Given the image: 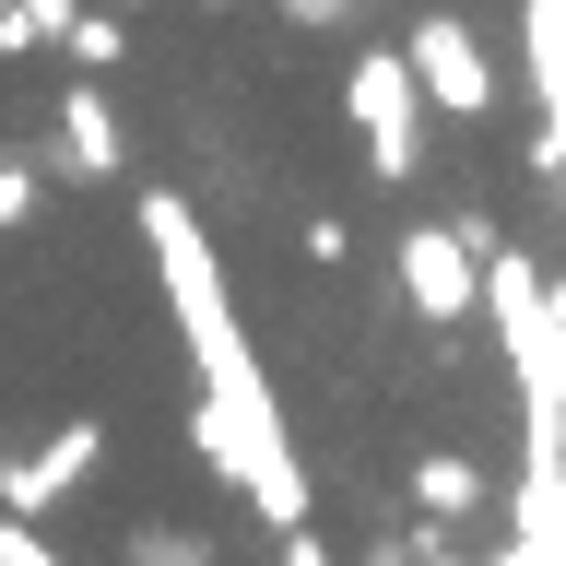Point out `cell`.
Wrapping results in <instances>:
<instances>
[{
	"mask_svg": "<svg viewBox=\"0 0 566 566\" xmlns=\"http://www.w3.org/2000/svg\"><path fill=\"white\" fill-rule=\"evenodd\" d=\"M413 507H424V520H484V507H495L484 460H449V449H437V460H413Z\"/></svg>",
	"mask_w": 566,
	"mask_h": 566,
	"instance_id": "obj_8",
	"label": "cell"
},
{
	"mask_svg": "<svg viewBox=\"0 0 566 566\" xmlns=\"http://www.w3.org/2000/svg\"><path fill=\"white\" fill-rule=\"evenodd\" d=\"M343 118H354V142H366V177H424V83H413V60L401 48H354V71H343Z\"/></svg>",
	"mask_w": 566,
	"mask_h": 566,
	"instance_id": "obj_3",
	"label": "cell"
},
{
	"mask_svg": "<svg viewBox=\"0 0 566 566\" xmlns=\"http://www.w3.org/2000/svg\"><path fill=\"white\" fill-rule=\"evenodd\" d=\"M212 12H224V0H212Z\"/></svg>",
	"mask_w": 566,
	"mask_h": 566,
	"instance_id": "obj_15",
	"label": "cell"
},
{
	"mask_svg": "<svg viewBox=\"0 0 566 566\" xmlns=\"http://www.w3.org/2000/svg\"><path fill=\"white\" fill-rule=\"evenodd\" d=\"M60 166H71V177H118V166H130V130H118V106H106L95 71L60 95Z\"/></svg>",
	"mask_w": 566,
	"mask_h": 566,
	"instance_id": "obj_7",
	"label": "cell"
},
{
	"mask_svg": "<svg viewBox=\"0 0 566 566\" xmlns=\"http://www.w3.org/2000/svg\"><path fill=\"white\" fill-rule=\"evenodd\" d=\"M401 60L424 83V118H495V60H484V35L460 24V12H424L401 35Z\"/></svg>",
	"mask_w": 566,
	"mask_h": 566,
	"instance_id": "obj_5",
	"label": "cell"
},
{
	"mask_svg": "<svg viewBox=\"0 0 566 566\" xmlns=\"http://www.w3.org/2000/svg\"><path fill=\"white\" fill-rule=\"evenodd\" d=\"M0 566H48V531H35L24 507H0Z\"/></svg>",
	"mask_w": 566,
	"mask_h": 566,
	"instance_id": "obj_10",
	"label": "cell"
},
{
	"mask_svg": "<svg viewBox=\"0 0 566 566\" xmlns=\"http://www.w3.org/2000/svg\"><path fill=\"white\" fill-rule=\"evenodd\" d=\"M48 48H60L71 71H118V60H130V24H118V12H71Z\"/></svg>",
	"mask_w": 566,
	"mask_h": 566,
	"instance_id": "obj_9",
	"label": "cell"
},
{
	"mask_svg": "<svg viewBox=\"0 0 566 566\" xmlns=\"http://www.w3.org/2000/svg\"><path fill=\"white\" fill-rule=\"evenodd\" d=\"M283 24H307V35H343V24H354V0H283Z\"/></svg>",
	"mask_w": 566,
	"mask_h": 566,
	"instance_id": "obj_12",
	"label": "cell"
},
{
	"mask_svg": "<svg viewBox=\"0 0 566 566\" xmlns=\"http://www.w3.org/2000/svg\"><path fill=\"white\" fill-rule=\"evenodd\" d=\"M142 248H154V283H166V307H177V343L201 366V401L224 413V460H212V472L272 531H295L307 520V472H295L283 401H272V378H260V354H248V331H237V295H224V260H212L201 212L177 201V189H154V201H142Z\"/></svg>",
	"mask_w": 566,
	"mask_h": 566,
	"instance_id": "obj_1",
	"label": "cell"
},
{
	"mask_svg": "<svg viewBox=\"0 0 566 566\" xmlns=\"http://www.w3.org/2000/svg\"><path fill=\"white\" fill-rule=\"evenodd\" d=\"M401 307L424 318V331H472L484 318V237L472 224H401Z\"/></svg>",
	"mask_w": 566,
	"mask_h": 566,
	"instance_id": "obj_4",
	"label": "cell"
},
{
	"mask_svg": "<svg viewBox=\"0 0 566 566\" xmlns=\"http://www.w3.org/2000/svg\"><path fill=\"white\" fill-rule=\"evenodd\" d=\"M12 224H35V166H0V237Z\"/></svg>",
	"mask_w": 566,
	"mask_h": 566,
	"instance_id": "obj_11",
	"label": "cell"
},
{
	"mask_svg": "<svg viewBox=\"0 0 566 566\" xmlns=\"http://www.w3.org/2000/svg\"><path fill=\"white\" fill-rule=\"evenodd\" d=\"M543 295H555V318H566V272H543Z\"/></svg>",
	"mask_w": 566,
	"mask_h": 566,
	"instance_id": "obj_14",
	"label": "cell"
},
{
	"mask_svg": "<svg viewBox=\"0 0 566 566\" xmlns=\"http://www.w3.org/2000/svg\"><path fill=\"white\" fill-rule=\"evenodd\" d=\"M484 318H495V354H507V389H520V472H566V318L543 295L531 248L484 237Z\"/></svg>",
	"mask_w": 566,
	"mask_h": 566,
	"instance_id": "obj_2",
	"label": "cell"
},
{
	"mask_svg": "<svg viewBox=\"0 0 566 566\" xmlns=\"http://www.w3.org/2000/svg\"><path fill=\"white\" fill-rule=\"evenodd\" d=\"M24 12H35V35H60L71 12H83V0H24Z\"/></svg>",
	"mask_w": 566,
	"mask_h": 566,
	"instance_id": "obj_13",
	"label": "cell"
},
{
	"mask_svg": "<svg viewBox=\"0 0 566 566\" xmlns=\"http://www.w3.org/2000/svg\"><path fill=\"white\" fill-rule=\"evenodd\" d=\"M95 460H106V424H95V413L48 424L35 449H12V460H0V507H24V520H48V507H60V495L83 484Z\"/></svg>",
	"mask_w": 566,
	"mask_h": 566,
	"instance_id": "obj_6",
	"label": "cell"
}]
</instances>
